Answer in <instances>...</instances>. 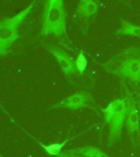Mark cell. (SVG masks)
I'll use <instances>...</instances> for the list:
<instances>
[{"mask_svg": "<svg viewBox=\"0 0 140 157\" xmlns=\"http://www.w3.org/2000/svg\"><path fill=\"white\" fill-rule=\"evenodd\" d=\"M99 10V2L93 0L80 1L76 7V16L82 21H88L97 16Z\"/></svg>", "mask_w": 140, "mask_h": 157, "instance_id": "ba28073f", "label": "cell"}, {"mask_svg": "<svg viewBox=\"0 0 140 157\" xmlns=\"http://www.w3.org/2000/svg\"><path fill=\"white\" fill-rule=\"evenodd\" d=\"M139 145H140V143H139Z\"/></svg>", "mask_w": 140, "mask_h": 157, "instance_id": "9a60e30c", "label": "cell"}, {"mask_svg": "<svg viewBox=\"0 0 140 157\" xmlns=\"http://www.w3.org/2000/svg\"><path fill=\"white\" fill-rule=\"evenodd\" d=\"M69 141V140H66V141H64L63 142H61V143H55V144H51V145H48V146H44V144H41V146L44 147V149L45 150V151L48 152L49 155H58L60 153H61V151L62 149V147H64V145L65 143H66V142Z\"/></svg>", "mask_w": 140, "mask_h": 157, "instance_id": "7c38bea8", "label": "cell"}, {"mask_svg": "<svg viewBox=\"0 0 140 157\" xmlns=\"http://www.w3.org/2000/svg\"><path fill=\"white\" fill-rule=\"evenodd\" d=\"M87 66H88V60L86 58L84 51L81 49L77 53V56H76V70H77V74L80 75H82L84 73V71L87 68Z\"/></svg>", "mask_w": 140, "mask_h": 157, "instance_id": "8fae6325", "label": "cell"}, {"mask_svg": "<svg viewBox=\"0 0 140 157\" xmlns=\"http://www.w3.org/2000/svg\"><path fill=\"white\" fill-rule=\"evenodd\" d=\"M94 104L93 97L87 91H79L72 95L68 96L48 109L49 110L54 109H68L77 110L82 108H93Z\"/></svg>", "mask_w": 140, "mask_h": 157, "instance_id": "8992f818", "label": "cell"}, {"mask_svg": "<svg viewBox=\"0 0 140 157\" xmlns=\"http://www.w3.org/2000/svg\"><path fill=\"white\" fill-rule=\"evenodd\" d=\"M103 119L109 129L107 144L112 146L119 142L122 134V130L126 120L127 100L126 97L117 98L111 101L106 108H101Z\"/></svg>", "mask_w": 140, "mask_h": 157, "instance_id": "3957f363", "label": "cell"}, {"mask_svg": "<svg viewBox=\"0 0 140 157\" xmlns=\"http://www.w3.org/2000/svg\"><path fill=\"white\" fill-rule=\"evenodd\" d=\"M115 34L136 37L140 39V25L132 24L125 20H122L120 22V27L115 30Z\"/></svg>", "mask_w": 140, "mask_h": 157, "instance_id": "30bf717a", "label": "cell"}, {"mask_svg": "<svg viewBox=\"0 0 140 157\" xmlns=\"http://www.w3.org/2000/svg\"><path fill=\"white\" fill-rule=\"evenodd\" d=\"M66 152L84 157H109L101 149L92 146H85V147H77L74 149L66 150Z\"/></svg>", "mask_w": 140, "mask_h": 157, "instance_id": "9c48e42d", "label": "cell"}, {"mask_svg": "<svg viewBox=\"0 0 140 157\" xmlns=\"http://www.w3.org/2000/svg\"><path fill=\"white\" fill-rule=\"evenodd\" d=\"M36 2L34 1L12 17H4L0 21V56H4L10 52L11 48L19 39L18 28L29 17Z\"/></svg>", "mask_w": 140, "mask_h": 157, "instance_id": "277c9868", "label": "cell"}, {"mask_svg": "<svg viewBox=\"0 0 140 157\" xmlns=\"http://www.w3.org/2000/svg\"><path fill=\"white\" fill-rule=\"evenodd\" d=\"M102 66L108 74L140 88V47L125 48Z\"/></svg>", "mask_w": 140, "mask_h": 157, "instance_id": "6da1fadb", "label": "cell"}, {"mask_svg": "<svg viewBox=\"0 0 140 157\" xmlns=\"http://www.w3.org/2000/svg\"><path fill=\"white\" fill-rule=\"evenodd\" d=\"M43 46L49 53L53 56L62 73L66 76H72L77 74L76 61L60 47L49 43H44Z\"/></svg>", "mask_w": 140, "mask_h": 157, "instance_id": "52a82bcc", "label": "cell"}, {"mask_svg": "<svg viewBox=\"0 0 140 157\" xmlns=\"http://www.w3.org/2000/svg\"><path fill=\"white\" fill-rule=\"evenodd\" d=\"M127 113L125 120V128L130 142L134 145L140 143V115L138 108L137 101L130 91H126Z\"/></svg>", "mask_w": 140, "mask_h": 157, "instance_id": "5b68a950", "label": "cell"}, {"mask_svg": "<svg viewBox=\"0 0 140 157\" xmlns=\"http://www.w3.org/2000/svg\"><path fill=\"white\" fill-rule=\"evenodd\" d=\"M137 101V105H138V111H139V115H140V95L138 96L136 99Z\"/></svg>", "mask_w": 140, "mask_h": 157, "instance_id": "5bb4252c", "label": "cell"}, {"mask_svg": "<svg viewBox=\"0 0 140 157\" xmlns=\"http://www.w3.org/2000/svg\"><path fill=\"white\" fill-rule=\"evenodd\" d=\"M66 12L62 0H47L44 3L40 35L66 36Z\"/></svg>", "mask_w": 140, "mask_h": 157, "instance_id": "7a4b0ae2", "label": "cell"}, {"mask_svg": "<svg viewBox=\"0 0 140 157\" xmlns=\"http://www.w3.org/2000/svg\"><path fill=\"white\" fill-rule=\"evenodd\" d=\"M56 157H80L77 156L76 155L70 154V153H67V152H61L58 155H56Z\"/></svg>", "mask_w": 140, "mask_h": 157, "instance_id": "4fadbf2b", "label": "cell"}]
</instances>
